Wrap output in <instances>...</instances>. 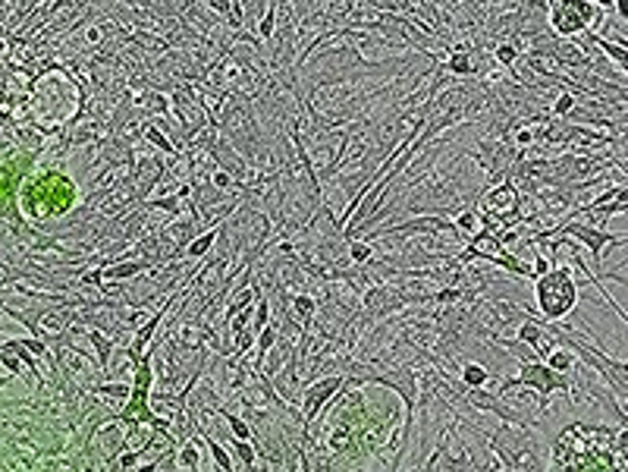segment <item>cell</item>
<instances>
[{"mask_svg":"<svg viewBox=\"0 0 628 472\" xmlns=\"http://www.w3.org/2000/svg\"><path fill=\"white\" fill-rule=\"evenodd\" d=\"M575 300H578V287H575V280H572V268H556V271L544 274V278L537 280L540 312H544L546 318H553V322L568 315Z\"/></svg>","mask_w":628,"mask_h":472,"instance_id":"1","label":"cell"},{"mask_svg":"<svg viewBox=\"0 0 628 472\" xmlns=\"http://www.w3.org/2000/svg\"><path fill=\"white\" fill-rule=\"evenodd\" d=\"M462 378H465V384H469V388H481V384H484L490 375H487L481 366H465V375H462Z\"/></svg>","mask_w":628,"mask_h":472,"instance_id":"3","label":"cell"},{"mask_svg":"<svg viewBox=\"0 0 628 472\" xmlns=\"http://www.w3.org/2000/svg\"><path fill=\"white\" fill-rule=\"evenodd\" d=\"M337 388H340V378H330V381H320L314 390H308V403H305V406H308V419H314V412H318V406L324 403L327 397H330Z\"/></svg>","mask_w":628,"mask_h":472,"instance_id":"2","label":"cell"},{"mask_svg":"<svg viewBox=\"0 0 628 472\" xmlns=\"http://www.w3.org/2000/svg\"><path fill=\"white\" fill-rule=\"evenodd\" d=\"M568 366H572V356H566V353L550 356V368H568Z\"/></svg>","mask_w":628,"mask_h":472,"instance_id":"4","label":"cell"}]
</instances>
